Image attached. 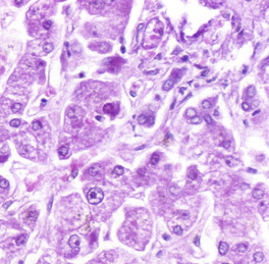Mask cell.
Segmentation results:
<instances>
[{"instance_id": "obj_32", "label": "cell", "mask_w": 269, "mask_h": 264, "mask_svg": "<svg viewBox=\"0 0 269 264\" xmlns=\"http://www.w3.org/2000/svg\"><path fill=\"white\" fill-rule=\"evenodd\" d=\"M51 27H52V21L51 20H45L43 22V28L45 29V30H49Z\"/></svg>"}, {"instance_id": "obj_59", "label": "cell", "mask_w": 269, "mask_h": 264, "mask_svg": "<svg viewBox=\"0 0 269 264\" xmlns=\"http://www.w3.org/2000/svg\"><path fill=\"white\" fill-rule=\"evenodd\" d=\"M124 51H125V49H124V47L122 46V47H121V52H123V53H124Z\"/></svg>"}, {"instance_id": "obj_35", "label": "cell", "mask_w": 269, "mask_h": 264, "mask_svg": "<svg viewBox=\"0 0 269 264\" xmlns=\"http://www.w3.org/2000/svg\"><path fill=\"white\" fill-rule=\"evenodd\" d=\"M204 120L206 122V123H208V124H212V122H213L212 118H211V116H210V115H208V114H206V115H204Z\"/></svg>"}, {"instance_id": "obj_1", "label": "cell", "mask_w": 269, "mask_h": 264, "mask_svg": "<svg viewBox=\"0 0 269 264\" xmlns=\"http://www.w3.org/2000/svg\"><path fill=\"white\" fill-rule=\"evenodd\" d=\"M103 198H104V193L102 192L101 189L99 188H93L88 192L87 194V199L89 201V203L97 205L102 202Z\"/></svg>"}, {"instance_id": "obj_7", "label": "cell", "mask_w": 269, "mask_h": 264, "mask_svg": "<svg viewBox=\"0 0 269 264\" xmlns=\"http://www.w3.org/2000/svg\"><path fill=\"white\" fill-rule=\"evenodd\" d=\"M80 243H81V240H80V238L77 236V234L71 236L70 238V241H68V244H70V246L71 247V248H78V247L80 246Z\"/></svg>"}, {"instance_id": "obj_56", "label": "cell", "mask_w": 269, "mask_h": 264, "mask_svg": "<svg viewBox=\"0 0 269 264\" xmlns=\"http://www.w3.org/2000/svg\"><path fill=\"white\" fill-rule=\"evenodd\" d=\"M143 148H145V145H143V146H141L139 148H137V150H141V149H143Z\"/></svg>"}, {"instance_id": "obj_27", "label": "cell", "mask_w": 269, "mask_h": 264, "mask_svg": "<svg viewBox=\"0 0 269 264\" xmlns=\"http://www.w3.org/2000/svg\"><path fill=\"white\" fill-rule=\"evenodd\" d=\"M169 191H170V193L172 194V195H179L180 194V189L179 187H175V186L170 187Z\"/></svg>"}, {"instance_id": "obj_14", "label": "cell", "mask_w": 269, "mask_h": 264, "mask_svg": "<svg viewBox=\"0 0 269 264\" xmlns=\"http://www.w3.org/2000/svg\"><path fill=\"white\" fill-rule=\"evenodd\" d=\"M173 86H174V80L169 79V80H167V81L164 83L163 90L164 91H169V90H171V89L173 88Z\"/></svg>"}, {"instance_id": "obj_57", "label": "cell", "mask_w": 269, "mask_h": 264, "mask_svg": "<svg viewBox=\"0 0 269 264\" xmlns=\"http://www.w3.org/2000/svg\"><path fill=\"white\" fill-rule=\"evenodd\" d=\"M174 104H175V101L172 103V104H171V107H170V109H173V107H174Z\"/></svg>"}, {"instance_id": "obj_42", "label": "cell", "mask_w": 269, "mask_h": 264, "mask_svg": "<svg viewBox=\"0 0 269 264\" xmlns=\"http://www.w3.org/2000/svg\"><path fill=\"white\" fill-rule=\"evenodd\" d=\"M12 204V202H11V201H8V202H6V203H4V205H3V207L4 208H8L9 206Z\"/></svg>"}, {"instance_id": "obj_62", "label": "cell", "mask_w": 269, "mask_h": 264, "mask_svg": "<svg viewBox=\"0 0 269 264\" xmlns=\"http://www.w3.org/2000/svg\"><path fill=\"white\" fill-rule=\"evenodd\" d=\"M22 263H24V262H22V261H20V264H22Z\"/></svg>"}, {"instance_id": "obj_61", "label": "cell", "mask_w": 269, "mask_h": 264, "mask_svg": "<svg viewBox=\"0 0 269 264\" xmlns=\"http://www.w3.org/2000/svg\"><path fill=\"white\" fill-rule=\"evenodd\" d=\"M96 118L98 119V120H101V116H96Z\"/></svg>"}, {"instance_id": "obj_22", "label": "cell", "mask_w": 269, "mask_h": 264, "mask_svg": "<svg viewBox=\"0 0 269 264\" xmlns=\"http://www.w3.org/2000/svg\"><path fill=\"white\" fill-rule=\"evenodd\" d=\"M26 236L25 234H20V237H18V239H16V245L18 246H21V245H24L26 243Z\"/></svg>"}, {"instance_id": "obj_21", "label": "cell", "mask_w": 269, "mask_h": 264, "mask_svg": "<svg viewBox=\"0 0 269 264\" xmlns=\"http://www.w3.org/2000/svg\"><path fill=\"white\" fill-rule=\"evenodd\" d=\"M237 250L239 252V253H244V252H246L248 250V246L246 245V244H239L237 245Z\"/></svg>"}, {"instance_id": "obj_19", "label": "cell", "mask_w": 269, "mask_h": 264, "mask_svg": "<svg viewBox=\"0 0 269 264\" xmlns=\"http://www.w3.org/2000/svg\"><path fill=\"white\" fill-rule=\"evenodd\" d=\"M256 94V88L254 86H249V88L247 89V96L248 97H254Z\"/></svg>"}, {"instance_id": "obj_49", "label": "cell", "mask_w": 269, "mask_h": 264, "mask_svg": "<svg viewBox=\"0 0 269 264\" xmlns=\"http://www.w3.org/2000/svg\"><path fill=\"white\" fill-rule=\"evenodd\" d=\"M46 103H47V100H46V99H43V100H42V104H41V106H44L45 104H46Z\"/></svg>"}, {"instance_id": "obj_44", "label": "cell", "mask_w": 269, "mask_h": 264, "mask_svg": "<svg viewBox=\"0 0 269 264\" xmlns=\"http://www.w3.org/2000/svg\"><path fill=\"white\" fill-rule=\"evenodd\" d=\"M163 239L165 241H168V240H170V236H168V234H163Z\"/></svg>"}, {"instance_id": "obj_8", "label": "cell", "mask_w": 269, "mask_h": 264, "mask_svg": "<svg viewBox=\"0 0 269 264\" xmlns=\"http://www.w3.org/2000/svg\"><path fill=\"white\" fill-rule=\"evenodd\" d=\"M37 212L36 211H33V210H29L27 213L25 214L26 215V220L28 222H34L37 218Z\"/></svg>"}, {"instance_id": "obj_39", "label": "cell", "mask_w": 269, "mask_h": 264, "mask_svg": "<svg viewBox=\"0 0 269 264\" xmlns=\"http://www.w3.org/2000/svg\"><path fill=\"white\" fill-rule=\"evenodd\" d=\"M242 107H243V109H244L245 111H248V110H250V105L248 104L247 102H244L243 104H242Z\"/></svg>"}, {"instance_id": "obj_4", "label": "cell", "mask_w": 269, "mask_h": 264, "mask_svg": "<svg viewBox=\"0 0 269 264\" xmlns=\"http://www.w3.org/2000/svg\"><path fill=\"white\" fill-rule=\"evenodd\" d=\"M89 174L91 176H97V175H101L103 174V168L100 165L95 164L93 166H91L89 168Z\"/></svg>"}, {"instance_id": "obj_31", "label": "cell", "mask_w": 269, "mask_h": 264, "mask_svg": "<svg viewBox=\"0 0 269 264\" xmlns=\"http://www.w3.org/2000/svg\"><path fill=\"white\" fill-rule=\"evenodd\" d=\"M211 106H212V104H211V102L208 101V100H204L202 102V107L204 108V109H209Z\"/></svg>"}, {"instance_id": "obj_45", "label": "cell", "mask_w": 269, "mask_h": 264, "mask_svg": "<svg viewBox=\"0 0 269 264\" xmlns=\"http://www.w3.org/2000/svg\"><path fill=\"white\" fill-rule=\"evenodd\" d=\"M208 72H209V70H205V71L201 73V77H205V76H206V74H207Z\"/></svg>"}, {"instance_id": "obj_48", "label": "cell", "mask_w": 269, "mask_h": 264, "mask_svg": "<svg viewBox=\"0 0 269 264\" xmlns=\"http://www.w3.org/2000/svg\"><path fill=\"white\" fill-rule=\"evenodd\" d=\"M52 202H53V199H51L50 203L48 204V211H50V209H51V206H52Z\"/></svg>"}, {"instance_id": "obj_9", "label": "cell", "mask_w": 269, "mask_h": 264, "mask_svg": "<svg viewBox=\"0 0 269 264\" xmlns=\"http://www.w3.org/2000/svg\"><path fill=\"white\" fill-rule=\"evenodd\" d=\"M113 109H117V108H114V105L111 104V103H107V104H105L104 107H103V111L107 114H112V115L116 114V112H114Z\"/></svg>"}, {"instance_id": "obj_17", "label": "cell", "mask_w": 269, "mask_h": 264, "mask_svg": "<svg viewBox=\"0 0 269 264\" xmlns=\"http://www.w3.org/2000/svg\"><path fill=\"white\" fill-rule=\"evenodd\" d=\"M67 153H68V147L67 146H61L58 149V154H59V156H61V157L66 156Z\"/></svg>"}, {"instance_id": "obj_33", "label": "cell", "mask_w": 269, "mask_h": 264, "mask_svg": "<svg viewBox=\"0 0 269 264\" xmlns=\"http://www.w3.org/2000/svg\"><path fill=\"white\" fill-rule=\"evenodd\" d=\"M9 186V183L6 181V180H1L0 181V187L3 188V189H7Z\"/></svg>"}, {"instance_id": "obj_38", "label": "cell", "mask_w": 269, "mask_h": 264, "mask_svg": "<svg viewBox=\"0 0 269 264\" xmlns=\"http://www.w3.org/2000/svg\"><path fill=\"white\" fill-rule=\"evenodd\" d=\"M158 70H154V71H144V73L145 74H151V76H154V74H156V73H158Z\"/></svg>"}, {"instance_id": "obj_34", "label": "cell", "mask_w": 269, "mask_h": 264, "mask_svg": "<svg viewBox=\"0 0 269 264\" xmlns=\"http://www.w3.org/2000/svg\"><path fill=\"white\" fill-rule=\"evenodd\" d=\"M190 122H192L193 124H198L201 122V118L198 117V116H195V117H193L191 120H190Z\"/></svg>"}, {"instance_id": "obj_12", "label": "cell", "mask_w": 269, "mask_h": 264, "mask_svg": "<svg viewBox=\"0 0 269 264\" xmlns=\"http://www.w3.org/2000/svg\"><path fill=\"white\" fill-rule=\"evenodd\" d=\"M219 254L220 255H225L227 252H228V249H229V247H228V244L225 243V242H221L220 245H219Z\"/></svg>"}, {"instance_id": "obj_2", "label": "cell", "mask_w": 269, "mask_h": 264, "mask_svg": "<svg viewBox=\"0 0 269 264\" xmlns=\"http://www.w3.org/2000/svg\"><path fill=\"white\" fill-rule=\"evenodd\" d=\"M83 114H84L83 110L79 107L70 108L67 111V116L72 120V123L74 124V127H77V124H80L82 122Z\"/></svg>"}, {"instance_id": "obj_46", "label": "cell", "mask_w": 269, "mask_h": 264, "mask_svg": "<svg viewBox=\"0 0 269 264\" xmlns=\"http://www.w3.org/2000/svg\"><path fill=\"white\" fill-rule=\"evenodd\" d=\"M247 171H249V173H257V170H255V169H252V168H248V169H247Z\"/></svg>"}, {"instance_id": "obj_24", "label": "cell", "mask_w": 269, "mask_h": 264, "mask_svg": "<svg viewBox=\"0 0 269 264\" xmlns=\"http://www.w3.org/2000/svg\"><path fill=\"white\" fill-rule=\"evenodd\" d=\"M32 129L34 131H39V130H41L42 129V123L41 122H39V120H36V122H34L33 124H32Z\"/></svg>"}, {"instance_id": "obj_3", "label": "cell", "mask_w": 269, "mask_h": 264, "mask_svg": "<svg viewBox=\"0 0 269 264\" xmlns=\"http://www.w3.org/2000/svg\"><path fill=\"white\" fill-rule=\"evenodd\" d=\"M91 48L97 50L99 53H107L111 49V46L107 42H98V43H95L94 47H91Z\"/></svg>"}, {"instance_id": "obj_16", "label": "cell", "mask_w": 269, "mask_h": 264, "mask_svg": "<svg viewBox=\"0 0 269 264\" xmlns=\"http://www.w3.org/2000/svg\"><path fill=\"white\" fill-rule=\"evenodd\" d=\"M264 260V254L262 252H257V253L254 254V261L257 263H260Z\"/></svg>"}, {"instance_id": "obj_18", "label": "cell", "mask_w": 269, "mask_h": 264, "mask_svg": "<svg viewBox=\"0 0 269 264\" xmlns=\"http://www.w3.org/2000/svg\"><path fill=\"white\" fill-rule=\"evenodd\" d=\"M232 27L234 28L236 31H239V28H241V21H239V20L237 16H233L232 18Z\"/></svg>"}, {"instance_id": "obj_25", "label": "cell", "mask_w": 269, "mask_h": 264, "mask_svg": "<svg viewBox=\"0 0 269 264\" xmlns=\"http://www.w3.org/2000/svg\"><path fill=\"white\" fill-rule=\"evenodd\" d=\"M43 49H44V51L46 53H49V52H51V51L53 50V45L51 44V43H45L44 46H43Z\"/></svg>"}, {"instance_id": "obj_6", "label": "cell", "mask_w": 269, "mask_h": 264, "mask_svg": "<svg viewBox=\"0 0 269 264\" xmlns=\"http://www.w3.org/2000/svg\"><path fill=\"white\" fill-rule=\"evenodd\" d=\"M122 59L121 58H117V57H113V58H106L103 62V64H107V65H118L119 63H122Z\"/></svg>"}, {"instance_id": "obj_10", "label": "cell", "mask_w": 269, "mask_h": 264, "mask_svg": "<svg viewBox=\"0 0 269 264\" xmlns=\"http://www.w3.org/2000/svg\"><path fill=\"white\" fill-rule=\"evenodd\" d=\"M198 176H199V173H198V171H197V169L195 167H192V168L189 169V171H188V177L190 180L195 181V180L198 179Z\"/></svg>"}, {"instance_id": "obj_29", "label": "cell", "mask_w": 269, "mask_h": 264, "mask_svg": "<svg viewBox=\"0 0 269 264\" xmlns=\"http://www.w3.org/2000/svg\"><path fill=\"white\" fill-rule=\"evenodd\" d=\"M11 109H12L13 112H18L21 109V104L20 103H14V104L11 106Z\"/></svg>"}, {"instance_id": "obj_40", "label": "cell", "mask_w": 269, "mask_h": 264, "mask_svg": "<svg viewBox=\"0 0 269 264\" xmlns=\"http://www.w3.org/2000/svg\"><path fill=\"white\" fill-rule=\"evenodd\" d=\"M194 244H195L197 247H199V246H200V237H198V236H197V237L195 238V240H194Z\"/></svg>"}, {"instance_id": "obj_23", "label": "cell", "mask_w": 269, "mask_h": 264, "mask_svg": "<svg viewBox=\"0 0 269 264\" xmlns=\"http://www.w3.org/2000/svg\"><path fill=\"white\" fill-rule=\"evenodd\" d=\"M159 160H160V157H159V155L157 154V153H154L153 155H152V157H151V164H153V165H156L158 162H159Z\"/></svg>"}, {"instance_id": "obj_54", "label": "cell", "mask_w": 269, "mask_h": 264, "mask_svg": "<svg viewBox=\"0 0 269 264\" xmlns=\"http://www.w3.org/2000/svg\"><path fill=\"white\" fill-rule=\"evenodd\" d=\"M162 57V55L161 54H158V55H156V57H155V59H160Z\"/></svg>"}, {"instance_id": "obj_36", "label": "cell", "mask_w": 269, "mask_h": 264, "mask_svg": "<svg viewBox=\"0 0 269 264\" xmlns=\"http://www.w3.org/2000/svg\"><path fill=\"white\" fill-rule=\"evenodd\" d=\"M230 144H231V142H230L229 140H226V141H223V143L221 144V146L224 147L225 149H228V148L230 147Z\"/></svg>"}, {"instance_id": "obj_52", "label": "cell", "mask_w": 269, "mask_h": 264, "mask_svg": "<svg viewBox=\"0 0 269 264\" xmlns=\"http://www.w3.org/2000/svg\"><path fill=\"white\" fill-rule=\"evenodd\" d=\"M186 91V88H180L179 89V92H180V94H184V92Z\"/></svg>"}, {"instance_id": "obj_26", "label": "cell", "mask_w": 269, "mask_h": 264, "mask_svg": "<svg viewBox=\"0 0 269 264\" xmlns=\"http://www.w3.org/2000/svg\"><path fill=\"white\" fill-rule=\"evenodd\" d=\"M148 122V117L145 115V114H141V115L138 117V122L140 124H145Z\"/></svg>"}, {"instance_id": "obj_60", "label": "cell", "mask_w": 269, "mask_h": 264, "mask_svg": "<svg viewBox=\"0 0 269 264\" xmlns=\"http://www.w3.org/2000/svg\"><path fill=\"white\" fill-rule=\"evenodd\" d=\"M130 95L131 96H136V93H134V92H130Z\"/></svg>"}, {"instance_id": "obj_15", "label": "cell", "mask_w": 269, "mask_h": 264, "mask_svg": "<svg viewBox=\"0 0 269 264\" xmlns=\"http://www.w3.org/2000/svg\"><path fill=\"white\" fill-rule=\"evenodd\" d=\"M253 197L257 200H259V199H262L263 196H264V192H263L262 190H260V189H255V190L253 191Z\"/></svg>"}, {"instance_id": "obj_63", "label": "cell", "mask_w": 269, "mask_h": 264, "mask_svg": "<svg viewBox=\"0 0 269 264\" xmlns=\"http://www.w3.org/2000/svg\"><path fill=\"white\" fill-rule=\"evenodd\" d=\"M222 264H228V263H222Z\"/></svg>"}, {"instance_id": "obj_58", "label": "cell", "mask_w": 269, "mask_h": 264, "mask_svg": "<svg viewBox=\"0 0 269 264\" xmlns=\"http://www.w3.org/2000/svg\"><path fill=\"white\" fill-rule=\"evenodd\" d=\"M179 53V49H176V50H174V52H173V54H177Z\"/></svg>"}, {"instance_id": "obj_11", "label": "cell", "mask_w": 269, "mask_h": 264, "mask_svg": "<svg viewBox=\"0 0 269 264\" xmlns=\"http://www.w3.org/2000/svg\"><path fill=\"white\" fill-rule=\"evenodd\" d=\"M225 163H226L228 166H230V167H233V166L238 165V164L239 163V159H237V158H234V157L229 156V157H226V159H225Z\"/></svg>"}, {"instance_id": "obj_41", "label": "cell", "mask_w": 269, "mask_h": 264, "mask_svg": "<svg viewBox=\"0 0 269 264\" xmlns=\"http://www.w3.org/2000/svg\"><path fill=\"white\" fill-rule=\"evenodd\" d=\"M78 173H79V170H78V168H74V169L72 170V173H71V179H73V177H76V176L78 175Z\"/></svg>"}, {"instance_id": "obj_13", "label": "cell", "mask_w": 269, "mask_h": 264, "mask_svg": "<svg viewBox=\"0 0 269 264\" xmlns=\"http://www.w3.org/2000/svg\"><path fill=\"white\" fill-rule=\"evenodd\" d=\"M123 173H124L123 167H122V166H120V165H118V166H115V167H114V169L112 171V175L114 177H117V176L122 175Z\"/></svg>"}, {"instance_id": "obj_37", "label": "cell", "mask_w": 269, "mask_h": 264, "mask_svg": "<svg viewBox=\"0 0 269 264\" xmlns=\"http://www.w3.org/2000/svg\"><path fill=\"white\" fill-rule=\"evenodd\" d=\"M171 140V135L169 134V133H167V135H166V137H165V139H164V145H168L169 144V141Z\"/></svg>"}, {"instance_id": "obj_50", "label": "cell", "mask_w": 269, "mask_h": 264, "mask_svg": "<svg viewBox=\"0 0 269 264\" xmlns=\"http://www.w3.org/2000/svg\"><path fill=\"white\" fill-rule=\"evenodd\" d=\"M257 158H258V160H259V161H262V160H263V158H264V156H263V155H260V156H258Z\"/></svg>"}, {"instance_id": "obj_28", "label": "cell", "mask_w": 269, "mask_h": 264, "mask_svg": "<svg viewBox=\"0 0 269 264\" xmlns=\"http://www.w3.org/2000/svg\"><path fill=\"white\" fill-rule=\"evenodd\" d=\"M182 227L181 226H179V225H175L174 227H173V233L175 234H177V236H181L182 234Z\"/></svg>"}, {"instance_id": "obj_51", "label": "cell", "mask_w": 269, "mask_h": 264, "mask_svg": "<svg viewBox=\"0 0 269 264\" xmlns=\"http://www.w3.org/2000/svg\"><path fill=\"white\" fill-rule=\"evenodd\" d=\"M6 151H7V146H4V147L2 148V152H3V153H5Z\"/></svg>"}, {"instance_id": "obj_53", "label": "cell", "mask_w": 269, "mask_h": 264, "mask_svg": "<svg viewBox=\"0 0 269 264\" xmlns=\"http://www.w3.org/2000/svg\"><path fill=\"white\" fill-rule=\"evenodd\" d=\"M188 59H189V56H187V55L182 57V60H184V61H188Z\"/></svg>"}, {"instance_id": "obj_5", "label": "cell", "mask_w": 269, "mask_h": 264, "mask_svg": "<svg viewBox=\"0 0 269 264\" xmlns=\"http://www.w3.org/2000/svg\"><path fill=\"white\" fill-rule=\"evenodd\" d=\"M105 5L104 1H101V0H95V1H90V7L92 10L95 11H99L101 10Z\"/></svg>"}, {"instance_id": "obj_47", "label": "cell", "mask_w": 269, "mask_h": 264, "mask_svg": "<svg viewBox=\"0 0 269 264\" xmlns=\"http://www.w3.org/2000/svg\"><path fill=\"white\" fill-rule=\"evenodd\" d=\"M138 173H140V175H144V173H145V169H139Z\"/></svg>"}, {"instance_id": "obj_20", "label": "cell", "mask_w": 269, "mask_h": 264, "mask_svg": "<svg viewBox=\"0 0 269 264\" xmlns=\"http://www.w3.org/2000/svg\"><path fill=\"white\" fill-rule=\"evenodd\" d=\"M197 114V111L194 109V108H189V109L186 111V116L187 117H195Z\"/></svg>"}, {"instance_id": "obj_55", "label": "cell", "mask_w": 269, "mask_h": 264, "mask_svg": "<svg viewBox=\"0 0 269 264\" xmlns=\"http://www.w3.org/2000/svg\"><path fill=\"white\" fill-rule=\"evenodd\" d=\"M259 112H260V110H256V111H255V112H254V113H253V115H254V116H255V115H256V114H258V113H259Z\"/></svg>"}, {"instance_id": "obj_43", "label": "cell", "mask_w": 269, "mask_h": 264, "mask_svg": "<svg viewBox=\"0 0 269 264\" xmlns=\"http://www.w3.org/2000/svg\"><path fill=\"white\" fill-rule=\"evenodd\" d=\"M7 160V156H0V162H4Z\"/></svg>"}, {"instance_id": "obj_64", "label": "cell", "mask_w": 269, "mask_h": 264, "mask_svg": "<svg viewBox=\"0 0 269 264\" xmlns=\"http://www.w3.org/2000/svg\"><path fill=\"white\" fill-rule=\"evenodd\" d=\"M0 181H1V180H0Z\"/></svg>"}, {"instance_id": "obj_30", "label": "cell", "mask_w": 269, "mask_h": 264, "mask_svg": "<svg viewBox=\"0 0 269 264\" xmlns=\"http://www.w3.org/2000/svg\"><path fill=\"white\" fill-rule=\"evenodd\" d=\"M20 120L18 119V118L12 119V120L10 122V125H11L12 128H18V127H20Z\"/></svg>"}]
</instances>
